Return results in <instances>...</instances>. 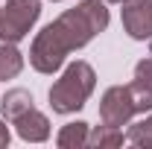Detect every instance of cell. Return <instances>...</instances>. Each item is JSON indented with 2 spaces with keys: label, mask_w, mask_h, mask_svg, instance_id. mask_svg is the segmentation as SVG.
Segmentation results:
<instances>
[{
  "label": "cell",
  "mask_w": 152,
  "mask_h": 149,
  "mask_svg": "<svg viewBox=\"0 0 152 149\" xmlns=\"http://www.w3.org/2000/svg\"><path fill=\"white\" fill-rule=\"evenodd\" d=\"M108 20H111V15L105 9V0L76 3L73 9L61 12L53 23H47L35 35L32 47H29V64L38 73H47V76L56 73L73 50H82L99 32H105Z\"/></svg>",
  "instance_id": "6da1fadb"
},
{
  "label": "cell",
  "mask_w": 152,
  "mask_h": 149,
  "mask_svg": "<svg viewBox=\"0 0 152 149\" xmlns=\"http://www.w3.org/2000/svg\"><path fill=\"white\" fill-rule=\"evenodd\" d=\"M94 88H96L94 67L88 61L76 58L53 82V88H50V108L56 114H76L79 108H85V102L94 93Z\"/></svg>",
  "instance_id": "7a4b0ae2"
},
{
  "label": "cell",
  "mask_w": 152,
  "mask_h": 149,
  "mask_svg": "<svg viewBox=\"0 0 152 149\" xmlns=\"http://www.w3.org/2000/svg\"><path fill=\"white\" fill-rule=\"evenodd\" d=\"M41 15V0H6L0 9V41L18 44L29 35Z\"/></svg>",
  "instance_id": "3957f363"
},
{
  "label": "cell",
  "mask_w": 152,
  "mask_h": 149,
  "mask_svg": "<svg viewBox=\"0 0 152 149\" xmlns=\"http://www.w3.org/2000/svg\"><path fill=\"white\" fill-rule=\"evenodd\" d=\"M134 114H137V108H134V96H132L129 85H111L102 93V99H99V120L105 126L123 129V126H129V120Z\"/></svg>",
  "instance_id": "277c9868"
},
{
  "label": "cell",
  "mask_w": 152,
  "mask_h": 149,
  "mask_svg": "<svg viewBox=\"0 0 152 149\" xmlns=\"http://www.w3.org/2000/svg\"><path fill=\"white\" fill-rule=\"evenodd\" d=\"M120 18L123 29L134 41H146L152 38V0H123L120 3Z\"/></svg>",
  "instance_id": "5b68a950"
},
{
  "label": "cell",
  "mask_w": 152,
  "mask_h": 149,
  "mask_svg": "<svg viewBox=\"0 0 152 149\" xmlns=\"http://www.w3.org/2000/svg\"><path fill=\"white\" fill-rule=\"evenodd\" d=\"M12 126L18 131V137L26 140V143H44L50 137V120H47L44 111H38L35 105L29 111H23L18 120H12Z\"/></svg>",
  "instance_id": "8992f818"
},
{
  "label": "cell",
  "mask_w": 152,
  "mask_h": 149,
  "mask_svg": "<svg viewBox=\"0 0 152 149\" xmlns=\"http://www.w3.org/2000/svg\"><path fill=\"white\" fill-rule=\"evenodd\" d=\"M132 96L137 111H152V58H140L134 64V79H132Z\"/></svg>",
  "instance_id": "52a82bcc"
},
{
  "label": "cell",
  "mask_w": 152,
  "mask_h": 149,
  "mask_svg": "<svg viewBox=\"0 0 152 149\" xmlns=\"http://www.w3.org/2000/svg\"><path fill=\"white\" fill-rule=\"evenodd\" d=\"M35 105V99H32V93L26 91V88H12V91L3 93V99H0V114H3V120H18L23 111H29Z\"/></svg>",
  "instance_id": "ba28073f"
},
{
  "label": "cell",
  "mask_w": 152,
  "mask_h": 149,
  "mask_svg": "<svg viewBox=\"0 0 152 149\" xmlns=\"http://www.w3.org/2000/svg\"><path fill=\"white\" fill-rule=\"evenodd\" d=\"M88 134H91V126L76 120V123H67V126L58 129L56 143L61 149H82V146H88Z\"/></svg>",
  "instance_id": "9c48e42d"
},
{
  "label": "cell",
  "mask_w": 152,
  "mask_h": 149,
  "mask_svg": "<svg viewBox=\"0 0 152 149\" xmlns=\"http://www.w3.org/2000/svg\"><path fill=\"white\" fill-rule=\"evenodd\" d=\"M20 70H23V53H20L15 44L3 41L0 44V82L15 79Z\"/></svg>",
  "instance_id": "30bf717a"
},
{
  "label": "cell",
  "mask_w": 152,
  "mask_h": 149,
  "mask_svg": "<svg viewBox=\"0 0 152 149\" xmlns=\"http://www.w3.org/2000/svg\"><path fill=\"white\" fill-rule=\"evenodd\" d=\"M123 140H126V134L123 129H117V126H96L91 134H88V146H96V149H114V146H123Z\"/></svg>",
  "instance_id": "8fae6325"
},
{
  "label": "cell",
  "mask_w": 152,
  "mask_h": 149,
  "mask_svg": "<svg viewBox=\"0 0 152 149\" xmlns=\"http://www.w3.org/2000/svg\"><path fill=\"white\" fill-rule=\"evenodd\" d=\"M126 140H129V143H134V146L152 149V114L129 126V131H126Z\"/></svg>",
  "instance_id": "7c38bea8"
},
{
  "label": "cell",
  "mask_w": 152,
  "mask_h": 149,
  "mask_svg": "<svg viewBox=\"0 0 152 149\" xmlns=\"http://www.w3.org/2000/svg\"><path fill=\"white\" fill-rule=\"evenodd\" d=\"M0 146H9V126L3 117H0Z\"/></svg>",
  "instance_id": "4fadbf2b"
},
{
  "label": "cell",
  "mask_w": 152,
  "mask_h": 149,
  "mask_svg": "<svg viewBox=\"0 0 152 149\" xmlns=\"http://www.w3.org/2000/svg\"><path fill=\"white\" fill-rule=\"evenodd\" d=\"M105 3H123V0H105Z\"/></svg>",
  "instance_id": "5bb4252c"
},
{
  "label": "cell",
  "mask_w": 152,
  "mask_h": 149,
  "mask_svg": "<svg viewBox=\"0 0 152 149\" xmlns=\"http://www.w3.org/2000/svg\"><path fill=\"white\" fill-rule=\"evenodd\" d=\"M53 3H61V0H53Z\"/></svg>",
  "instance_id": "9a60e30c"
}]
</instances>
